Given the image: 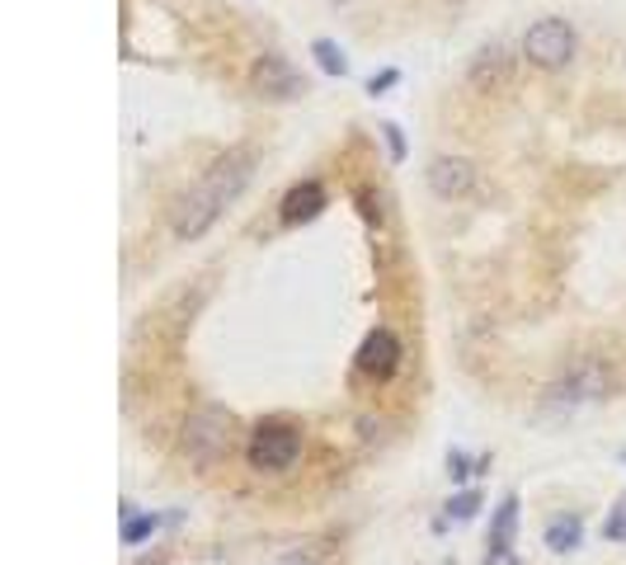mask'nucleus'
Returning a JSON list of instances; mask_svg holds the SVG:
<instances>
[{
    "label": "nucleus",
    "mask_w": 626,
    "mask_h": 565,
    "mask_svg": "<svg viewBox=\"0 0 626 565\" xmlns=\"http://www.w3.org/2000/svg\"><path fill=\"white\" fill-rule=\"evenodd\" d=\"M480 472H490V452H486V457H466L462 448L448 452V476H452V486H462V480H472V476H480Z\"/></svg>",
    "instance_id": "nucleus-16"
},
{
    "label": "nucleus",
    "mask_w": 626,
    "mask_h": 565,
    "mask_svg": "<svg viewBox=\"0 0 626 565\" xmlns=\"http://www.w3.org/2000/svg\"><path fill=\"white\" fill-rule=\"evenodd\" d=\"M401 80V71H381V76L367 80V95H381V90H391V85Z\"/></svg>",
    "instance_id": "nucleus-19"
},
{
    "label": "nucleus",
    "mask_w": 626,
    "mask_h": 565,
    "mask_svg": "<svg viewBox=\"0 0 626 565\" xmlns=\"http://www.w3.org/2000/svg\"><path fill=\"white\" fill-rule=\"evenodd\" d=\"M603 542H626V494L608 508V518H603Z\"/></svg>",
    "instance_id": "nucleus-17"
},
{
    "label": "nucleus",
    "mask_w": 626,
    "mask_h": 565,
    "mask_svg": "<svg viewBox=\"0 0 626 565\" xmlns=\"http://www.w3.org/2000/svg\"><path fill=\"white\" fill-rule=\"evenodd\" d=\"M476 508H480V490H458V494H452V500L443 504V518H438V528H443V523H472Z\"/></svg>",
    "instance_id": "nucleus-15"
},
{
    "label": "nucleus",
    "mask_w": 626,
    "mask_h": 565,
    "mask_svg": "<svg viewBox=\"0 0 626 565\" xmlns=\"http://www.w3.org/2000/svg\"><path fill=\"white\" fill-rule=\"evenodd\" d=\"M603 395V373L593 363H585V367H575L565 381H556V387L547 391V410L551 415H571V410H579V405H589V401H599Z\"/></svg>",
    "instance_id": "nucleus-7"
},
{
    "label": "nucleus",
    "mask_w": 626,
    "mask_h": 565,
    "mask_svg": "<svg viewBox=\"0 0 626 565\" xmlns=\"http://www.w3.org/2000/svg\"><path fill=\"white\" fill-rule=\"evenodd\" d=\"M311 56L321 62L325 76H349V56H345V48H339V42L316 38V42H311Z\"/></svg>",
    "instance_id": "nucleus-14"
},
{
    "label": "nucleus",
    "mask_w": 626,
    "mask_h": 565,
    "mask_svg": "<svg viewBox=\"0 0 626 565\" xmlns=\"http://www.w3.org/2000/svg\"><path fill=\"white\" fill-rule=\"evenodd\" d=\"M509 80V56L504 48L494 42V48H480L476 62H472V85H480V90H494V85Z\"/></svg>",
    "instance_id": "nucleus-12"
},
{
    "label": "nucleus",
    "mask_w": 626,
    "mask_h": 565,
    "mask_svg": "<svg viewBox=\"0 0 626 565\" xmlns=\"http://www.w3.org/2000/svg\"><path fill=\"white\" fill-rule=\"evenodd\" d=\"M622 466H626V452H622Z\"/></svg>",
    "instance_id": "nucleus-21"
},
{
    "label": "nucleus",
    "mask_w": 626,
    "mask_h": 565,
    "mask_svg": "<svg viewBox=\"0 0 626 565\" xmlns=\"http://www.w3.org/2000/svg\"><path fill=\"white\" fill-rule=\"evenodd\" d=\"M575 52H579L575 28L565 24V20H556V14L537 20L528 34H523V56H528L537 71H561V66H571Z\"/></svg>",
    "instance_id": "nucleus-4"
},
{
    "label": "nucleus",
    "mask_w": 626,
    "mask_h": 565,
    "mask_svg": "<svg viewBox=\"0 0 626 565\" xmlns=\"http://www.w3.org/2000/svg\"><path fill=\"white\" fill-rule=\"evenodd\" d=\"M226 448H231V415L222 405H203L198 415H189V424H184V457L193 466L212 472L226 457Z\"/></svg>",
    "instance_id": "nucleus-3"
},
{
    "label": "nucleus",
    "mask_w": 626,
    "mask_h": 565,
    "mask_svg": "<svg viewBox=\"0 0 626 565\" xmlns=\"http://www.w3.org/2000/svg\"><path fill=\"white\" fill-rule=\"evenodd\" d=\"M325 208H330V193H325V184H321V179H302V184H292V189L283 193L278 222H283V226H306V222H316Z\"/></svg>",
    "instance_id": "nucleus-9"
},
{
    "label": "nucleus",
    "mask_w": 626,
    "mask_h": 565,
    "mask_svg": "<svg viewBox=\"0 0 626 565\" xmlns=\"http://www.w3.org/2000/svg\"><path fill=\"white\" fill-rule=\"evenodd\" d=\"M401 359H405V344L396 339V330L377 325V330L363 335L359 353H353V367H359L363 377H373V381H391L396 373H401Z\"/></svg>",
    "instance_id": "nucleus-6"
},
{
    "label": "nucleus",
    "mask_w": 626,
    "mask_h": 565,
    "mask_svg": "<svg viewBox=\"0 0 626 565\" xmlns=\"http://www.w3.org/2000/svg\"><path fill=\"white\" fill-rule=\"evenodd\" d=\"M250 90L260 99H274V104H288V99L306 95V80L297 76V66L283 52H264V56H254V66H250Z\"/></svg>",
    "instance_id": "nucleus-5"
},
{
    "label": "nucleus",
    "mask_w": 626,
    "mask_h": 565,
    "mask_svg": "<svg viewBox=\"0 0 626 565\" xmlns=\"http://www.w3.org/2000/svg\"><path fill=\"white\" fill-rule=\"evenodd\" d=\"M381 137H387V147H391V161H405V137H401V127H396V123H381Z\"/></svg>",
    "instance_id": "nucleus-18"
},
{
    "label": "nucleus",
    "mask_w": 626,
    "mask_h": 565,
    "mask_svg": "<svg viewBox=\"0 0 626 565\" xmlns=\"http://www.w3.org/2000/svg\"><path fill=\"white\" fill-rule=\"evenodd\" d=\"M302 457V429L288 419H260L250 429V443H246V462L250 472H264V476H278Z\"/></svg>",
    "instance_id": "nucleus-2"
},
{
    "label": "nucleus",
    "mask_w": 626,
    "mask_h": 565,
    "mask_svg": "<svg viewBox=\"0 0 626 565\" xmlns=\"http://www.w3.org/2000/svg\"><path fill=\"white\" fill-rule=\"evenodd\" d=\"M514 532H518V494H504L490 514L486 537V561L480 565H514Z\"/></svg>",
    "instance_id": "nucleus-8"
},
{
    "label": "nucleus",
    "mask_w": 626,
    "mask_h": 565,
    "mask_svg": "<svg viewBox=\"0 0 626 565\" xmlns=\"http://www.w3.org/2000/svg\"><path fill=\"white\" fill-rule=\"evenodd\" d=\"M161 514H137L133 504H123V528H118V537H123V547H141V542H151L155 532H161Z\"/></svg>",
    "instance_id": "nucleus-13"
},
{
    "label": "nucleus",
    "mask_w": 626,
    "mask_h": 565,
    "mask_svg": "<svg viewBox=\"0 0 626 565\" xmlns=\"http://www.w3.org/2000/svg\"><path fill=\"white\" fill-rule=\"evenodd\" d=\"M429 189H434V198H443V203L466 198L476 189V165L466 161V155H438L429 165Z\"/></svg>",
    "instance_id": "nucleus-10"
},
{
    "label": "nucleus",
    "mask_w": 626,
    "mask_h": 565,
    "mask_svg": "<svg viewBox=\"0 0 626 565\" xmlns=\"http://www.w3.org/2000/svg\"><path fill=\"white\" fill-rule=\"evenodd\" d=\"M250 175H254V155L246 151V147H236V151H226V155H217L212 161V170L203 175V184L198 189H189L175 203V236L179 240H198V236H208V226L222 217V208L226 203H236L240 198V189L250 184Z\"/></svg>",
    "instance_id": "nucleus-1"
},
{
    "label": "nucleus",
    "mask_w": 626,
    "mask_h": 565,
    "mask_svg": "<svg viewBox=\"0 0 626 565\" xmlns=\"http://www.w3.org/2000/svg\"><path fill=\"white\" fill-rule=\"evenodd\" d=\"M542 547L556 551V556H571V551L585 547V518L579 514H556L542 528Z\"/></svg>",
    "instance_id": "nucleus-11"
},
{
    "label": "nucleus",
    "mask_w": 626,
    "mask_h": 565,
    "mask_svg": "<svg viewBox=\"0 0 626 565\" xmlns=\"http://www.w3.org/2000/svg\"><path fill=\"white\" fill-rule=\"evenodd\" d=\"M141 565H165V561H161V556H155V561H141Z\"/></svg>",
    "instance_id": "nucleus-20"
}]
</instances>
